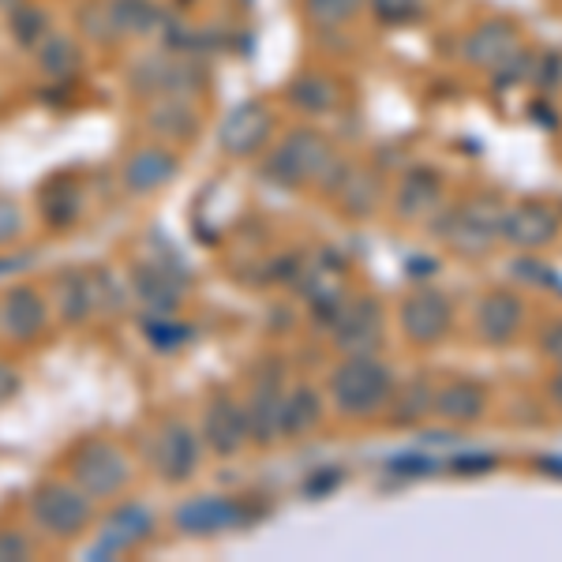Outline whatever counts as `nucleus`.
Masks as SVG:
<instances>
[{
	"mask_svg": "<svg viewBox=\"0 0 562 562\" xmlns=\"http://www.w3.org/2000/svg\"><path fill=\"white\" fill-rule=\"evenodd\" d=\"M83 31L90 34V38H98V42H109V38H116V26H113V15H109V4H90L83 8Z\"/></svg>",
	"mask_w": 562,
	"mask_h": 562,
	"instance_id": "nucleus-36",
	"label": "nucleus"
},
{
	"mask_svg": "<svg viewBox=\"0 0 562 562\" xmlns=\"http://www.w3.org/2000/svg\"><path fill=\"white\" fill-rule=\"evenodd\" d=\"M364 8V0H304V15L315 26H346L357 20V12Z\"/></svg>",
	"mask_w": 562,
	"mask_h": 562,
	"instance_id": "nucleus-31",
	"label": "nucleus"
},
{
	"mask_svg": "<svg viewBox=\"0 0 562 562\" xmlns=\"http://www.w3.org/2000/svg\"><path fill=\"white\" fill-rule=\"evenodd\" d=\"M334 192H338L341 206H346V214H352V217H368L379 206V199H383L379 180L364 173V169H346Z\"/></svg>",
	"mask_w": 562,
	"mask_h": 562,
	"instance_id": "nucleus-26",
	"label": "nucleus"
},
{
	"mask_svg": "<svg viewBox=\"0 0 562 562\" xmlns=\"http://www.w3.org/2000/svg\"><path fill=\"white\" fill-rule=\"evenodd\" d=\"M281 383L278 379H262L256 386V394H251V402L244 405L248 409V428H251V439L256 442H274L281 435Z\"/></svg>",
	"mask_w": 562,
	"mask_h": 562,
	"instance_id": "nucleus-23",
	"label": "nucleus"
},
{
	"mask_svg": "<svg viewBox=\"0 0 562 562\" xmlns=\"http://www.w3.org/2000/svg\"><path fill=\"white\" fill-rule=\"evenodd\" d=\"M537 469H540V473H548V476H559V480H562V458H540V461H537Z\"/></svg>",
	"mask_w": 562,
	"mask_h": 562,
	"instance_id": "nucleus-46",
	"label": "nucleus"
},
{
	"mask_svg": "<svg viewBox=\"0 0 562 562\" xmlns=\"http://www.w3.org/2000/svg\"><path fill=\"white\" fill-rule=\"evenodd\" d=\"M498 217L503 211L492 203V199H469V203L461 206H450V211H442L435 217L431 233L447 244L450 251H458V256H480V251H487L498 237Z\"/></svg>",
	"mask_w": 562,
	"mask_h": 562,
	"instance_id": "nucleus-3",
	"label": "nucleus"
},
{
	"mask_svg": "<svg viewBox=\"0 0 562 562\" xmlns=\"http://www.w3.org/2000/svg\"><path fill=\"white\" fill-rule=\"evenodd\" d=\"M498 237L525 251L548 248V244H555L559 237V214L543 203H518L498 217Z\"/></svg>",
	"mask_w": 562,
	"mask_h": 562,
	"instance_id": "nucleus-12",
	"label": "nucleus"
},
{
	"mask_svg": "<svg viewBox=\"0 0 562 562\" xmlns=\"http://www.w3.org/2000/svg\"><path fill=\"white\" fill-rule=\"evenodd\" d=\"M150 461L154 473L166 484H184L195 476L199 465V439L184 420H166L150 439Z\"/></svg>",
	"mask_w": 562,
	"mask_h": 562,
	"instance_id": "nucleus-7",
	"label": "nucleus"
},
{
	"mask_svg": "<svg viewBox=\"0 0 562 562\" xmlns=\"http://www.w3.org/2000/svg\"><path fill=\"white\" fill-rule=\"evenodd\" d=\"M251 428H248V409L229 394H214L206 402L203 413V442L214 450L217 458H233L248 447Z\"/></svg>",
	"mask_w": 562,
	"mask_h": 562,
	"instance_id": "nucleus-10",
	"label": "nucleus"
},
{
	"mask_svg": "<svg viewBox=\"0 0 562 562\" xmlns=\"http://www.w3.org/2000/svg\"><path fill=\"white\" fill-rule=\"evenodd\" d=\"M31 518L53 540H76L90 525V495L68 484H42L31 495Z\"/></svg>",
	"mask_w": 562,
	"mask_h": 562,
	"instance_id": "nucleus-4",
	"label": "nucleus"
},
{
	"mask_svg": "<svg viewBox=\"0 0 562 562\" xmlns=\"http://www.w3.org/2000/svg\"><path fill=\"white\" fill-rule=\"evenodd\" d=\"M529 116H532L537 124H543V128H559V116L551 113V105H548V102H532V105H529Z\"/></svg>",
	"mask_w": 562,
	"mask_h": 562,
	"instance_id": "nucleus-45",
	"label": "nucleus"
},
{
	"mask_svg": "<svg viewBox=\"0 0 562 562\" xmlns=\"http://www.w3.org/2000/svg\"><path fill=\"white\" fill-rule=\"evenodd\" d=\"M323 420V397L312 386H301L281 402V435L285 439H301V435L315 431Z\"/></svg>",
	"mask_w": 562,
	"mask_h": 562,
	"instance_id": "nucleus-25",
	"label": "nucleus"
},
{
	"mask_svg": "<svg viewBox=\"0 0 562 562\" xmlns=\"http://www.w3.org/2000/svg\"><path fill=\"white\" fill-rule=\"evenodd\" d=\"M285 98L296 109H304V113L323 116V113H334V109H338L341 90H338V83H334V79L319 76V71H304V76H296L293 83H289Z\"/></svg>",
	"mask_w": 562,
	"mask_h": 562,
	"instance_id": "nucleus-24",
	"label": "nucleus"
},
{
	"mask_svg": "<svg viewBox=\"0 0 562 562\" xmlns=\"http://www.w3.org/2000/svg\"><path fill=\"white\" fill-rule=\"evenodd\" d=\"M132 285H135V293L150 304V312H169V307H177L180 301L177 278H169L166 270H158V267H135Z\"/></svg>",
	"mask_w": 562,
	"mask_h": 562,
	"instance_id": "nucleus-29",
	"label": "nucleus"
},
{
	"mask_svg": "<svg viewBox=\"0 0 562 562\" xmlns=\"http://www.w3.org/2000/svg\"><path fill=\"white\" fill-rule=\"evenodd\" d=\"M379 23H409L420 12V0H368Z\"/></svg>",
	"mask_w": 562,
	"mask_h": 562,
	"instance_id": "nucleus-34",
	"label": "nucleus"
},
{
	"mask_svg": "<svg viewBox=\"0 0 562 562\" xmlns=\"http://www.w3.org/2000/svg\"><path fill=\"white\" fill-rule=\"evenodd\" d=\"M492 71H495V83H492L495 94H503L506 87H518V83H525V79L532 76V53L518 45V49H514L510 57H506L503 65L492 68Z\"/></svg>",
	"mask_w": 562,
	"mask_h": 562,
	"instance_id": "nucleus-33",
	"label": "nucleus"
},
{
	"mask_svg": "<svg viewBox=\"0 0 562 562\" xmlns=\"http://www.w3.org/2000/svg\"><path fill=\"white\" fill-rule=\"evenodd\" d=\"M540 349H543V357H548V360L562 364V319H555L548 330L540 334Z\"/></svg>",
	"mask_w": 562,
	"mask_h": 562,
	"instance_id": "nucleus-41",
	"label": "nucleus"
},
{
	"mask_svg": "<svg viewBox=\"0 0 562 562\" xmlns=\"http://www.w3.org/2000/svg\"><path fill=\"white\" fill-rule=\"evenodd\" d=\"M431 402H435V390L428 386V379H413L409 386L390 394V424H394V428L420 424L424 416L431 413Z\"/></svg>",
	"mask_w": 562,
	"mask_h": 562,
	"instance_id": "nucleus-28",
	"label": "nucleus"
},
{
	"mask_svg": "<svg viewBox=\"0 0 562 562\" xmlns=\"http://www.w3.org/2000/svg\"><path fill=\"white\" fill-rule=\"evenodd\" d=\"M256 518H259L256 510H248L244 503L225 498V495H199L173 514L177 529H184L188 537H211V532L240 529V525H248Z\"/></svg>",
	"mask_w": 562,
	"mask_h": 562,
	"instance_id": "nucleus-9",
	"label": "nucleus"
},
{
	"mask_svg": "<svg viewBox=\"0 0 562 562\" xmlns=\"http://www.w3.org/2000/svg\"><path fill=\"white\" fill-rule=\"evenodd\" d=\"M15 390H20V371L12 364H0V402H8Z\"/></svg>",
	"mask_w": 562,
	"mask_h": 562,
	"instance_id": "nucleus-44",
	"label": "nucleus"
},
{
	"mask_svg": "<svg viewBox=\"0 0 562 562\" xmlns=\"http://www.w3.org/2000/svg\"><path fill=\"white\" fill-rule=\"evenodd\" d=\"M0 326L12 341H31L49 326V307L31 285H15L0 301Z\"/></svg>",
	"mask_w": 562,
	"mask_h": 562,
	"instance_id": "nucleus-15",
	"label": "nucleus"
},
{
	"mask_svg": "<svg viewBox=\"0 0 562 562\" xmlns=\"http://www.w3.org/2000/svg\"><path fill=\"white\" fill-rule=\"evenodd\" d=\"M397 323H402V334L413 346H435L454 326V307H450V301L439 289H416L413 296H405Z\"/></svg>",
	"mask_w": 562,
	"mask_h": 562,
	"instance_id": "nucleus-8",
	"label": "nucleus"
},
{
	"mask_svg": "<svg viewBox=\"0 0 562 562\" xmlns=\"http://www.w3.org/2000/svg\"><path fill=\"white\" fill-rule=\"evenodd\" d=\"M551 397H555V405L562 409V364H559L555 375H551Z\"/></svg>",
	"mask_w": 562,
	"mask_h": 562,
	"instance_id": "nucleus-47",
	"label": "nucleus"
},
{
	"mask_svg": "<svg viewBox=\"0 0 562 562\" xmlns=\"http://www.w3.org/2000/svg\"><path fill=\"white\" fill-rule=\"evenodd\" d=\"M394 394V371L375 357H346L330 371V397L341 416H371Z\"/></svg>",
	"mask_w": 562,
	"mask_h": 562,
	"instance_id": "nucleus-2",
	"label": "nucleus"
},
{
	"mask_svg": "<svg viewBox=\"0 0 562 562\" xmlns=\"http://www.w3.org/2000/svg\"><path fill=\"white\" fill-rule=\"evenodd\" d=\"M442 203V177L435 173L431 166H416L405 173L402 188L394 195V211L405 217V222H420L439 211Z\"/></svg>",
	"mask_w": 562,
	"mask_h": 562,
	"instance_id": "nucleus-19",
	"label": "nucleus"
},
{
	"mask_svg": "<svg viewBox=\"0 0 562 562\" xmlns=\"http://www.w3.org/2000/svg\"><path fill=\"white\" fill-rule=\"evenodd\" d=\"M150 532H154L150 510H143V506H121V510H113L105 518V529H102V537H98L94 551H90V559L124 555V551L139 548Z\"/></svg>",
	"mask_w": 562,
	"mask_h": 562,
	"instance_id": "nucleus-16",
	"label": "nucleus"
},
{
	"mask_svg": "<svg viewBox=\"0 0 562 562\" xmlns=\"http://www.w3.org/2000/svg\"><path fill=\"white\" fill-rule=\"evenodd\" d=\"M45 12L42 8H31V4H23V8H15L12 12V20H8V31H12V38L23 45V49H34L42 38H45Z\"/></svg>",
	"mask_w": 562,
	"mask_h": 562,
	"instance_id": "nucleus-32",
	"label": "nucleus"
},
{
	"mask_svg": "<svg viewBox=\"0 0 562 562\" xmlns=\"http://www.w3.org/2000/svg\"><path fill=\"white\" fill-rule=\"evenodd\" d=\"M450 469H454L458 476H476V473H487V469H495V458H487V454L454 458V461H450Z\"/></svg>",
	"mask_w": 562,
	"mask_h": 562,
	"instance_id": "nucleus-42",
	"label": "nucleus"
},
{
	"mask_svg": "<svg viewBox=\"0 0 562 562\" xmlns=\"http://www.w3.org/2000/svg\"><path fill=\"white\" fill-rule=\"evenodd\" d=\"M180 161L173 150L166 147H143L135 150L128 161H124L121 177H124V188L135 195H147V192H158V188H166L169 180L177 177Z\"/></svg>",
	"mask_w": 562,
	"mask_h": 562,
	"instance_id": "nucleus-17",
	"label": "nucleus"
},
{
	"mask_svg": "<svg viewBox=\"0 0 562 562\" xmlns=\"http://www.w3.org/2000/svg\"><path fill=\"white\" fill-rule=\"evenodd\" d=\"M390 473H402V476H431V473H435V461H431V458H394V461H390Z\"/></svg>",
	"mask_w": 562,
	"mask_h": 562,
	"instance_id": "nucleus-40",
	"label": "nucleus"
},
{
	"mask_svg": "<svg viewBox=\"0 0 562 562\" xmlns=\"http://www.w3.org/2000/svg\"><path fill=\"white\" fill-rule=\"evenodd\" d=\"M525 326V301L510 289H492L484 301L476 304V334L487 346H506L518 338Z\"/></svg>",
	"mask_w": 562,
	"mask_h": 562,
	"instance_id": "nucleus-13",
	"label": "nucleus"
},
{
	"mask_svg": "<svg viewBox=\"0 0 562 562\" xmlns=\"http://www.w3.org/2000/svg\"><path fill=\"white\" fill-rule=\"evenodd\" d=\"M147 128L158 135V139H169V143H188L199 135V113L188 98L180 94H166L150 105L147 113Z\"/></svg>",
	"mask_w": 562,
	"mask_h": 562,
	"instance_id": "nucleus-21",
	"label": "nucleus"
},
{
	"mask_svg": "<svg viewBox=\"0 0 562 562\" xmlns=\"http://www.w3.org/2000/svg\"><path fill=\"white\" fill-rule=\"evenodd\" d=\"M34 49H38V68L49 79H71L79 68H83V53H79V45L71 38H60V34H45Z\"/></svg>",
	"mask_w": 562,
	"mask_h": 562,
	"instance_id": "nucleus-27",
	"label": "nucleus"
},
{
	"mask_svg": "<svg viewBox=\"0 0 562 562\" xmlns=\"http://www.w3.org/2000/svg\"><path fill=\"white\" fill-rule=\"evenodd\" d=\"M135 87L147 90L154 98H166V94H180L188 98L192 90H199V68L188 65V60L180 57H147L139 60V68H135Z\"/></svg>",
	"mask_w": 562,
	"mask_h": 562,
	"instance_id": "nucleus-14",
	"label": "nucleus"
},
{
	"mask_svg": "<svg viewBox=\"0 0 562 562\" xmlns=\"http://www.w3.org/2000/svg\"><path fill=\"white\" fill-rule=\"evenodd\" d=\"M270 132H274V116L262 102H240L229 109V116L222 121V150L233 154V158H251L256 150H262L270 143Z\"/></svg>",
	"mask_w": 562,
	"mask_h": 562,
	"instance_id": "nucleus-11",
	"label": "nucleus"
},
{
	"mask_svg": "<svg viewBox=\"0 0 562 562\" xmlns=\"http://www.w3.org/2000/svg\"><path fill=\"white\" fill-rule=\"evenodd\" d=\"M518 274L532 278V281H543V285H551V289H555V293L562 296V278H559V274H551V270L537 267V259H521V262H518Z\"/></svg>",
	"mask_w": 562,
	"mask_h": 562,
	"instance_id": "nucleus-43",
	"label": "nucleus"
},
{
	"mask_svg": "<svg viewBox=\"0 0 562 562\" xmlns=\"http://www.w3.org/2000/svg\"><path fill=\"white\" fill-rule=\"evenodd\" d=\"M147 334L158 341L161 349H173L177 341H184V326H177L173 319H166L161 312H154V319L147 323Z\"/></svg>",
	"mask_w": 562,
	"mask_h": 562,
	"instance_id": "nucleus-37",
	"label": "nucleus"
},
{
	"mask_svg": "<svg viewBox=\"0 0 562 562\" xmlns=\"http://www.w3.org/2000/svg\"><path fill=\"white\" fill-rule=\"evenodd\" d=\"M341 173H346V166L319 132H289L267 161V177L281 188H338Z\"/></svg>",
	"mask_w": 562,
	"mask_h": 562,
	"instance_id": "nucleus-1",
	"label": "nucleus"
},
{
	"mask_svg": "<svg viewBox=\"0 0 562 562\" xmlns=\"http://www.w3.org/2000/svg\"><path fill=\"white\" fill-rule=\"evenodd\" d=\"M532 83H540L543 90H555L562 87V53H540V57H532Z\"/></svg>",
	"mask_w": 562,
	"mask_h": 562,
	"instance_id": "nucleus-35",
	"label": "nucleus"
},
{
	"mask_svg": "<svg viewBox=\"0 0 562 562\" xmlns=\"http://www.w3.org/2000/svg\"><path fill=\"white\" fill-rule=\"evenodd\" d=\"M71 480L76 487L90 498H109L116 495L132 480V465L113 442L90 439L71 454Z\"/></svg>",
	"mask_w": 562,
	"mask_h": 562,
	"instance_id": "nucleus-5",
	"label": "nucleus"
},
{
	"mask_svg": "<svg viewBox=\"0 0 562 562\" xmlns=\"http://www.w3.org/2000/svg\"><path fill=\"white\" fill-rule=\"evenodd\" d=\"M31 559V540L20 537V532H0V562H20Z\"/></svg>",
	"mask_w": 562,
	"mask_h": 562,
	"instance_id": "nucleus-39",
	"label": "nucleus"
},
{
	"mask_svg": "<svg viewBox=\"0 0 562 562\" xmlns=\"http://www.w3.org/2000/svg\"><path fill=\"white\" fill-rule=\"evenodd\" d=\"M521 45L518 38V26H514L510 20H487L480 23L473 34L465 38V60L476 68H498L506 57H510L514 49Z\"/></svg>",
	"mask_w": 562,
	"mask_h": 562,
	"instance_id": "nucleus-18",
	"label": "nucleus"
},
{
	"mask_svg": "<svg viewBox=\"0 0 562 562\" xmlns=\"http://www.w3.org/2000/svg\"><path fill=\"white\" fill-rule=\"evenodd\" d=\"M23 233V211L12 199H0V244H12Z\"/></svg>",
	"mask_w": 562,
	"mask_h": 562,
	"instance_id": "nucleus-38",
	"label": "nucleus"
},
{
	"mask_svg": "<svg viewBox=\"0 0 562 562\" xmlns=\"http://www.w3.org/2000/svg\"><path fill=\"white\" fill-rule=\"evenodd\" d=\"M487 409V394H484V386L473 383V379H454L450 386H442L439 394H435V402H431V413L439 416V420H447V424H476L480 416H484Z\"/></svg>",
	"mask_w": 562,
	"mask_h": 562,
	"instance_id": "nucleus-20",
	"label": "nucleus"
},
{
	"mask_svg": "<svg viewBox=\"0 0 562 562\" xmlns=\"http://www.w3.org/2000/svg\"><path fill=\"white\" fill-rule=\"evenodd\" d=\"M53 301H57V315L65 319L68 326H79L83 319H90L98 304V293H94V278L87 270H65L53 281Z\"/></svg>",
	"mask_w": 562,
	"mask_h": 562,
	"instance_id": "nucleus-22",
	"label": "nucleus"
},
{
	"mask_svg": "<svg viewBox=\"0 0 562 562\" xmlns=\"http://www.w3.org/2000/svg\"><path fill=\"white\" fill-rule=\"evenodd\" d=\"M105 4L116 34H150L161 23V12L154 0H105Z\"/></svg>",
	"mask_w": 562,
	"mask_h": 562,
	"instance_id": "nucleus-30",
	"label": "nucleus"
},
{
	"mask_svg": "<svg viewBox=\"0 0 562 562\" xmlns=\"http://www.w3.org/2000/svg\"><path fill=\"white\" fill-rule=\"evenodd\" d=\"M383 334L386 319L375 296H360L334 315V346L346 357H375V349L383 346Z\"/></svg>",
	"mask_w": 562,
	"mask_h": 562,
	"instance_id": "nucleus-6",
	"label": "nucleus"
}]
</instances>
